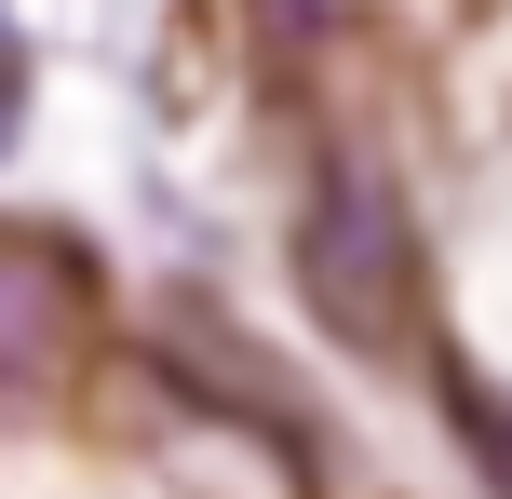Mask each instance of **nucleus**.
I'll return each mask as SVG.
<instances>
[{
	"label": "nucleus",
	"instance_id": "obj_1",
	"mask_svg": "<svg viewBox=\"0 0 512 499\" xmlns=\"http://www.w3.org/2000/svg\"><path fill=\"white\" fill-rule=\"evenodd\" d=\"M297 284H310V311H324L337 351H364V365L418 351V216H405V189H391L364 149H337L324 176H310Z\"/></svg>",
	"mask_w": 512,
	"mask_h": 499
},
{
	"label": "nucleus",
	"instance_id": "obj_2",
	"mask_svg": "<svg viewBox=\"0 0 512 499\" xmlns=\"http://www.w3.org/2000/svg\"><path fill=\"white\" fill-rule=\"evenodd\" d=\"M81 324H95V284H81V257H68L54 230H14V243H0V378H14L27 405H54V392H68Z\"/></svg>",
	"mask_w": 512,
	"mask_h": 499
},
{
	"label": "nucleus",
	"instance_id": "obj_4",
	"mask_svg": "<svg viewBox=\"0 0 512 499\" xmlns=\"http://www.w3.org/2000/svg\"><path fill=\"white\" fill-rule=\"evenodd\" d=\"M256 27L297 54V41H324V27H337V0H256Z\"/></svg>",
	"mask_w": 512,
	"mask_h": 499
},
{
	"label": "nucleus",
	"instance_id": "obj_3",
	"mask_svg": "<svg viewBox=\"0 0 512 499\" xmlns=\"http://www.w3.org/2000/svg\"><path fill=\"white\" fill-rule=\"evenodd\" d=\"M432 378H445V419H459V446L486 459V486L512 499V392H499L486 365H459V351H432Z\"/></svg>",
	"mask_w": 512,
	"mask_h": 499
}]
</instances>
